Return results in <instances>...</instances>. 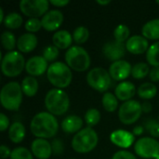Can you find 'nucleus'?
<instances>
[{
	"instance_id": "obj_1",
	"label": "nucleus",
	"mask_w": 159,
	"mask_h": 159,
	"mask_svg": "<svg viewBox=\"0 0 159 159\" xmlns=\"http://www.w3.org/2000/svg\"><path fill=\"white\" fill-rule=\"evenodd\" d=\"M30 129L36 138L47 140L57 134L59 122L52 114L48 112H40L33 117L30 124Z\"/></svg>"
},
{
	"instance_id": "obj_2",
	"label": "nucleus",
	"mask_w": 159,
	"mask_h": 159,
	"mask_svg": "<svg viewBox=\"0 0 159 159\" xmlns=\"http://www.w3.org/2000/svg\"><path fill=\"white\" fill-rule=\"evenodd\" d=\"M45 106L48 113L53 116L64 115L70 106L68 94L61 89H52L48 91L45 97Z\"/></svg>"
},
{
	"instance_id": "obj_3",
	"label": "nucleus",
	"mask_w": 159,
	"mask_h": 159,
	"mask_svg": "<svg viewBox=\"0 0 159 159\" xmlns=\"http://www.w3.org/2000/svg\"><path fill=\"white\" fill-rule=\"evenodd\" d=\"M47 77L51 85L61 89L71 84L73 74L71 68L64 62L54 61L48 68Z\"/></svg>"
},
{
	"instance_id": "obj_4",
	"label": "nucleus",
	"mask_w": 159,
	"mask_h": 159,
	"mask_svg": "<svg viewBox=\"0 0 159 159\" xmlns=\"http://www.w3.org/2000/svg\"><path fill=\"white\" fill-rule=\"evenodd\" d=\"M21 86L15 81L7 83L0 91V102L2 106L9 111H18L22 102Z\"/></svg>"
},
{
	"instance_id": "obj_5",
	"label": "nucleus",
	"mask_w": 159,
	"mask_h": 159,
	"mask_svg": "<svg viewBox=\"0 0 159 159\" xmlns=\"http://www.w3.org/2000/svg\"><path fill=\"white\" fill-rule=\"evenodd\" d=\"M99 137L97 132L89 127L82 129L72 139V148L79 154L91 152L97 146Z\"/></svg>"
},
{
	"instance_id": "obj_6",
	"label": "nucleus",
	"mask_w": 159,
	"mask_h": 159,
	"mask_svg": "<svg viewBox=\"0 0 159 159\" xmlns=\"http://www.w3.org/2000/svg\"><path fill=\"white\" fill-rule=\"evenodd\" d=\"M64 57L67 65L76 72H84L90 66L89 54L80 46H73L68 48Z\"/></svg>"
},
{
	"instance_id": "obj_7",
	"label": "nucleus",
	"mask_w": 159,
	"mask_h": 159,
	"mask_svg": "<svg viewBox=\"0 0 159 159\" xmlns=\"http://www.w3.org/2000/svg\"><path fill=\"white\" fill-rule=\"evenodd\" d=\"M25 61L22 54L13 50L7 52L1 60V70L4 75L7 77H15L21 74L25 68Z\"/></svg>"
},
{
	"instance_id": "obj_8",
	"label": "nucleus",
	"mask_w": 159,
	"mask_h": 159,
	"mask_svg": "<svg viewBox=\"0 0 159 159\" xmlns=\"http://www.w3.org/2000/svg\"><path fill=\"white\" fill-rule=\"evenodd\" d=\"M87 82L93 89L99 92H105L112 85V77L104 68L96 67L88 73Z\"/></svg>"
},
{
	"instance_id": "obj_9",
	"label": "nucleus",
	"mask_w": 159,
	"mask_h": 159,
	"mask_svg": "<svg viewBox=\"0 0 159 159\" xmlns=\"http://www.w3.org/2000/svg\"><path fill=\"white\" fill-rule=\"evenodd\" d=\"M143 114L142 104L136 100L123 102L118 111V118L125 125H131L138 121Z\"/></svg>"
},
{
	"instance_id": "obj_10",
	"label": "nucleus",
	"mask_w": 159,
	"mask_h": 159,
	"mask_svg": "<svg viewBox=\"0 0 159 159\" xmlns=\"http://www.w3.org/2000/svg\"><path fill=\"white\" fill-rule=\"evenodd\" d=\"M134 150L142 158L156 159L159 156V142L153 137H143L135 143Z\"/></svg>"
},
{
	"instance_id": "obj_11",
	"label": "nucleus",
	"mask_w": 159,
	"mask_h": 159,
	"mask_svg": "<svg viewBox=\"0 0 159 159\" xmlns=\"http://www.w3.org/2000/svg\"><path fill=\"white\" fill-rule=\"evenodd\" d=\"M19 7L22 14L30 18L43 17L48 9L49 1L48 0H21Z\"/></svg>"
},
{
	"instance_id": "obj_12",
	"label": "nucleus",
	"mask_w": 159,
	"mask_h": 159,
	"mask_svg": "<svg viewBox=\"0 0 159 159\" xmlns=\"http://www.w3.org/2000/svg\"><path fill=\"white\" fill-rule=\"evenodd\" d=\"M131 71H132L131 64L125 60H120L112 62L108 72L112 79L123 82L131 75Z\"/></svg>"
},
{
	"instance_id": "obj_13",
	"label": "nucleus",
	"mask_w": 159,
	"mask_h": 159,
	"mask_svg": "<svg viewBox=\"0 0 159 159\" xmlns=\"http://www.w3.org/2000/svg\"><path fill=\"white\" fill-rule=\"evenodd\" d=\"M126 49V44L119 43L115 40L109 41L103 45L102 53L108 60L114 62L116 61H120L124 57Z\"/></svg>"
},
{
	"instance_id": "obj_14",
	"label": "nucleus",
	"mask_w": 159,
	"mask_h": 159,
	"mask_svg": "<svg viewBox=\"0 0 159 159\" xmlns=\"http://www.w3.org/2000/svg\"><path fill=\"white\" fill-rule=\"evenodd\" d=\"M63 21V14L59 9L48 10L41 19L42 27L48 32L56 31Z\"/></svg>"
},
{
	"instance_id": "obj_15",
	"label": "nucleus",
	"mask_w": 159,
	"mask_h": 159,
	"mask_svg": "<svg viewBox=\"0 0 159 159\" xmlns=\"http://www.w3.org/2000/svg\"><path fill=\"white\" fill-rule=\"evenodd\" d=\"M48 61L43 56H34L31 57L25 64V70L31 76L42 75L48 68Z\"/></svg>"
},
{
	"instance_id": "obj_16",
	"label": "nucleus",
	"mask_w": 159,
	"mask_h": 159,
	"mask_svg": "<svg viewBox=\"0 0 159 159\" xmlns=\"http://www.w3.org/2000/svg\"><path fill=\"white\" fill-rule=\"evenodd\" d=\"M127 50L134 55H140L144 52H147L149 48L148 40L143 35L135 34L130 36L126 42Z\"/></svg>"
},
{
	"instance_id": "obj_17",
	"label": "nucleus",
	"mask_w": 159,
	"mask_h": 159,
	"mask_svg": "<svg viewBox=\"0 0 159 159\" xmlns=\"http://www.w3.org/2000/svg\"><path fill=\"white\" fill-rule=\"evenodd\" d=\"M110 141L120 148H129L134 143L135 136L128 130L116 129L110 134Z\"/></svg>"
},
{
	"instance_id": "obj_18",
	"label": "nucleus",
	"mask_w": 159,
	"mask_h": 159,
	"mask_svg": "<svg viewBox=\"0 0 159 159\" xmlns=\"http://www.w3.org/2000/svg\"><path fill=\"white\" fill-rule=\"evenodd\" d=\"M32 154L38 159H48L52 154L51 143L46 139H35L31 144Z\"/></svg>"
},
{
	"instance_id": "obj_19",
	"label": "nucleus",
	"mask_w": 159,
	"mask_h": 159,
	"mask_svg": "<svg viewBox=\"0 0 159 159\" xmlns=\"http://www.w3.org/2000/svg\"><path fill=\"white\" fill-rule=\"evenodd\" d=\"M136 93V88L135 85L130 81H123L120 82L116 89H115V95L119 101H123L124 102L127 101L131 100V98Z\"/></svg>"
},
{
	"instance_id": "obj_20",
	"label": "nucleus",
	"mask_w": 159,
	"mask_h": 159,
	"mask_svg": "<svg viewBox=\"0 0 159 159\" xmlns=\"http://www.w3.org/2000/svg\"><path fill=\"white\" fill-rule=\"evenodd\" d=\"M83 119L75 115H71L66 116L61 124V129L68 134H72V133H77L82 129L83 127Z\"/></svg>"
},
{
	"instance_id": "obj_21",
	"label": "nucleus",
	"mask_w": 159,
	"mask_h": 159,
	"mask_svg": "<svg viewBox=\"0 0 159 159\" xmlns=\"http://www.w3.org/2000/svg\"><path fill=\"white\" fill-rule=\"evenodd\" d=\"M37 37L31 33H26L21 34L17 40V48L20 52L29 53L34 50L37 46Z\"/></svg>"
},
{
	"instance_id": "obj_22",
	"label": "nucleus",
	"mask_w": 159,
	"mask_h": 159,
	"mask_svg": "<svg viewBox=\"0 0 159 159\" xmlns=\"http://www.w3.org/2000/svg\"><path fill=\"white\" fill-rule=\"evenodd\" d=\"M73 35L66 30L56 31L52 36V43L59 49L70 48L73 43Z\"/></svg>"
},
{
	"instance_id": "obj_23",
	"label": "nucleus",
	"mask_w": 159,
	"mask_h": 159,
	"mask_svg": "<svg viewBox=\"0 0 159 159\" xmlns=\"http://www.w3.org/2000/svg\"><path fill=\"white\" fill-rule=\"evenodd\" d=\"M25 127L22 123L16 121L11 124L8 129V138L13 143H20L25 137Z\"/></svg>"
},
{
	"instance_id": "obj_24",
	"label": "nucleus",
	"mask_w": 159,
	"mask_h": 159,
	"mask_svg": "<svg viewBox=\"0 0 159 159\" xmlns=\"http://www.w3.org/2000/svg\"><path fill=\"white\" fill-rule=\"evenodd\" d=\"M143 36L147 40L159 39V19H154L147 21L142 29Z\"/></svg>"
},
{
	"instance_id": "obj_25",
	"label": "nucleus",
	"mask_w": 159,
	"mask_h": 159,
	"mask_svg": "<svg viewBox=\"0 0 159 159\" xmlns=\"http://www.w3.org/2000/svg\"><path fill=\"white\" fill-rule=\"evenodd\" d=\"M22 92L27 96V97H34L37 91H38V82L35 79V77L28 75L25 76L20 84Z\"/></svg>"
},
{
	"instance_id": "obj_26",
	"label": "nucleus",
	"mask_w": 159,
	"mask_h": 159,
	"mask_svg": "<svg viewBox=\"0 0 159 159\" xmlns=\"http://www.w3.org/2000/svg\"><path fill=\"white\" fill-rule=\"evenodd\" d=\"M137 93L141 99L143 100H151L157 93V88L154 83L145 82L142 84L137 90Z\"/></svg>"
},
{
	"instance_id": "obj_27",
	"label": "nucleus",
	"mask_w": 159,
	"mask_h": 159,
	"mask_svg": "<svg viewBox=\"0 0 159 159\" xmlns=\"http://www.w3.org/2000/svg\"><path fill=\"white\" fill-rule=\"evenodd\" d=\"M102 103L105 111L113 113L118 107V99L115 94L111 92H105L102 98Z\"/></svg>"
},
{
	"instance_id": "obj_28",
	"label": "nucleus",
	"mask_w": 159,
	"mask_h": 159,
	"mask_svg": "<svg viewBox=\"0 0 159 159\" xmlns=\"http://www.w3.org/2000/svg\"><path fill=\"white\" fill-rule=\"evenodd\" d=\"M23 22V19L20 14L17 12H11L7 14L4 20V25L8 29H18L21 26Z\"/></svg>"
},
{
	"instance_id": "obj_29",
	"label": "nucleus",
	"mask_w": 159,
	"mask_h": 159,
	"mask_svg": "<svg viewBox=\"0 0 159 159\" xmlns=\"http://www.w3.org/2000/svg\"><path fill=\"white\" fill-rule=\"evenodd\" d=\"M146 60L153 67H159V41L149 47L146 52Z\"/></svg>"
},
{
	"instance_id": "obj_30",
	"label": "nucleus",
	"mask_w": 159,
	"mask_h": 159,
	"mask_svg": "<svg viewBox=\"0 0 159 159\" xmlns=\"http://www.w3.org/2000/svg\"><path fill=\"white\" fill-rule=\"evenodd\" d=\"M1 44L7 51H13L15 46H17V41L13 33L9 31H5L1 34Z\"/></svg>"
},
{
	"instance_id": "obj_31",
	"label": "nucleus",
	"mask_w": 159,
	"mask_h": 159,
	"mask_svg": "<svg viewBox=\"0 0 159 159\" xmlns=\"http://www.w3.org/2000/svg\"><path fill=\"white\" fill-rule=\"evenodd\" d=\"M150 73L149 64L145 62H138L132 66L131 75L135 79H142L146 77Z\"/></svg>"
},
{
	"instance_id": "obj_32",
	"label": "nucleus",
	"mask_w": 159,
	"mask_h": 159,
	"mask_svg": "<svg viewBox=\"0 0 159 159\" xmlns=\"http://www.w3.org/2000/svg\"><path fill=\"white\" fill-rule=\"evenodd\" d=\"M129 34H130L129 28L125 24H119L114 30L115 40L119 43H124L125 41L127 42L128 39L129 38Z\"/></svg>"
},
{
	"instance_id": "obj_33",
	"label": "nucleus",
	"mask_w": 159,
	"mask_h": 159,
	"mask_svg": "<svg viewBox=\"0 0 159 159\" xmlns=\"http://www.w3.org/2000/svg\"><path fill=\"white\" fill-rule=\"evenodd\" d=\"M89 38V31L85 26H78L74 30L73 39L76 44H83Z\"/></svg>"
},
{
	"instance_id": "obj_34",
	"label": "nucleus",
	"mask_w": 159,
	"mask_h": 159,
	"mask_svg": "<svg viewBox=\"0 0 159 159\" xmlns=\"http://www.w3.org/2000/svg\"><path fill=\"white\" fill-rule=\"evenodd\" d=\"M101 120V113L95 108L89 109L85 114V122L88 127L91 128L96 126Z\"/></svg>"
},
{
	"instance_id": "obj_35",
	"label": "nucleus",
	"mask_w": 159,
	"mask_h": 159,
	"mask_svg": "<svg viewBox=\"0 0 159 159\" xmlns=\"http://www.w3.org/2000/svg\"><path fill=\"white\" fill-rule=\"evenodd\" d=\"M10 159H34L33 154L25 147H17L11 151Z\"/></svg>"
},
{
	"instance_id": "obj_36",
	"label": "nucleus",
	"mask_w": 159,
	"mask_h": 159,
	"mask_svg": "<svg viewBox=\"0 0 159 159\" xmlns=\"http://www.w3.org/2000/svg\"><path fill=\"white\" fill-rule=\"evenodd\" d=\"M59 56V48L55 47L54 45H48L43 49V57L45 60L48 61H53L58 58Z\"/></svg>"
},
{
	"instance_id": "obj_37",
	"label": "nucleus",
	"mask_w": 159,
	"mask_h": 159,
	"mask_svg": "<svg viewBox=\"0 0 159 159\" xmlns=\"http://www.w3.org/2000/svg\"><path fill=\"white\" fill-rule=\"evenodd\" d=\"M144 129L151 134L153 138L159 137V121H156L155 119H148L144 123Z\"/></svg>"
},
{
	"instance_id": "obj_38",
	"label": "nucleus",
	"mask_w": 159,
	"mask_h": 159,
	"mask_svg": "<svg viewBox=\"0 0 159 159\" xmlns=\"http://www.w3.org/2000/svg\"><path fill=\"white\" fill-rule=\"evenodd\" d=\"M24 27H25L26 31H28L31 34L35 33V32H38L42 28L41 20H39L38 18H30L25 22Z\"/></svg>"
},
{
	"instance_id": "obj_39",
	"label": "nucleus",
	"mask_w": 159,
	"mask_h": 159,
	"mask_svg": "<svg viewBox=\"0 0 159 159\" xmlns=\"http://www.w3.org/2000/svg\"><path fill=\"white\" fill-rule=\"evenodd\" d=\"M51 147H52V153L55 155L62 154L63 149H64L63 143L60 139H54L51 143Z\"/></svg>"
},
{
	"instance_id": "obj_40",
	"label": "nucleus",
	"mask_w": 159,
	"mask_h": 159,
	"mask_svg": "<svg viewBox=\"0 0 159 159\" xmlns=\"http://www.w3.org/2000/svg\"><path fill=\"white\" fill-rule=\"evenodd\" d=\"M112 159H137L136 157L129 152V151H126V150H121V151H118L116 152L114 156Z\"/></svg>"
},
{
	"instance_id": "obj_41",
	"label": "nucleus",
	"mask_w": 159,
	"mask_h": 159,
	"mask_svg": "<svg viewBox=\"0 0 159 159\" xmlns=\"http://www.w3.org/2000/svg\"><path fill=\"white\" fill-rule=\"evenodd\" d=\"M7 128L9 129V119L4 113H1L0 114V131L3 132L6 129H7Z\"/></svg>"
},
{
	"instance_id": "obj_42",
	"label": "nucleus",
	"mask_w": 159,
	"mask_h": 159,
	"mask_svg": "<svg viewBox=\"0 0 159 159\" xmlns=\"http://www.w3.org/2000/svg\"><path fill=\"white\" fill-rule=\"evenodd\" d=\"M149 77L152 82H159V67H153L150 70Z\"/></svg>"
},
{
	"instance_id": "obj_43",
	"label": "nucleus",
	"mask_w": 159,
	"mask_h": 159,
	"mask_svg": "<svg viewBox=\"0 0 159 159\" xmlns=\"http://www.w3.org/2000/svg\"><path fill=\"white\" fill-rule=\"evenodd\" d=\"M11 156V151L9 150V148L6 145H1L0 146V157L1 159H7L10 158Z\"/></svg>"
},
{
	"instance_id": "obj_44",
	"label": "nucleus",
	"mask_w": 159,
	"mask_h": 159,
	"mask_svg": "<svg viewBox=\"0 0 159 159\" xmlns=\"http://www.w3.org/2000/svg\"><path fill=\"white\" fill-rule=\"evenodd\" d=\"M49 4L55 6V7H64L69 4V0H50Z\"/></svg>"
},
{
	"instance_id": "obj_45",
	"label": "nucleus",
	"mask_w": 159,
	"mask_h": 159,
	"mask_svg": "<svg viewBox=\"0 0 159 159\" xmlns=\"http://www.w3.org/2000/svg\"><path fill=\"white\" fill-rule=\"evenodd\" d=\"M142 109H143V113H150V112H152V110H153V106H152V104L150 103V102H144L143 103H142Z\"/></svg>"
},
{
	"instance_id": "obj_46",
	"label": "nucleus",
	"mask_w": 159,
	"mask_h": 159,
	"mask_svg": "<svg viewBox=\"0 0 159 159\" xmlns=\"http://www.w3.org/2000/svg\"><path fill=\"white\" fill-rule=\"evenodd\" d=\"M144 130H145L144 127H143V126H137V127H135L133 129L132 133H133L134 136H141L144 132Z\"/></svg>"
},
{
	"instance_id": "obj_47",
	"label": "nucleus",
	"mask_w": 159,
	"mask_h": 159,
	"mask_svg": "<svg viewBox=\"0 0 159 159\" xmlns=\"http://www.w3.org/2000/svg\"><path fill=\"white\" fill-rule=\"evenodd\" d=\"M96 3H98V4H100V5H102V6H106V5H108V4H110L111 3V1L110 0H97L96 1Z\"/></svg>"
},
{
	"instance_id": "obj_48",
	"label": "nucleus",
	"mask_w": 159,
	"mask_h": 159,
	"mask_svg": "<svg viewBox=\"0 0 159 159\" xmlns=\"http://www.w3.org/2000/svg\"><path fill=\"white\" fill-rule=\"evenodd\" d=\"M5 18H6V17H5V15H4V10H3L2 7H0V21H1V23L4 22Z\"/></svg>"
},
{
	"instance_id": "obj_49",
	"label": "nucleus",
	"mask_w": 159,
	"mask_h": 159,
	"mask_svg": "<svg viewBox=\"0 0 159 159\" xmlns=\"http://www.w3.org/2000/svg\"><path fill=\"white\" fill-rule=\"evenodd\" d=\"M156 3H157V5H159V0H157V1H156Z\"/></svg>"
},
{
	"instance_id": "obj_50",
	"label": "nucleus",
	"mask_w": 159,
	"mask_h": 159,
	"mask_svg": "<svg viewBox=\"0 0 159 159\" xmlns=\"http://www.w3.org/2000/svg\"><path fill=\"white\" fill-rule=\"evenodd\" d=\"M156 159H159V156H158V157H157V158H156Z\"/></svg>"
},
{
	"instance_id": "obj_51",
	"label": "nucleus",
	"mask_w": 159,
	"mask_h": 159,
	"mask_svg": "<svg viewBox=\"0 0 159 159\" xmlns=\"http://www.w3.org/2000/svg\"><path fill=\"white\" fill-rule=\"evenodd\" d=\"M158 121H159V116H158Z\"/></svg>"
},
{
	"instance_id": "obj_52",
	"label": "nucleus",
	"mask_w": 159,
	"mask_h": 159,
	"mask_svg": "<svg viewBox=\"0 0 159 159\" xmlns=\"http://www.w3.org/2000/svg\"><path fill=\"white\" fill-rule=\"evenodd\" d=\"M71 159H75V158H71Z\"/></svg>"
}]
</instances>
